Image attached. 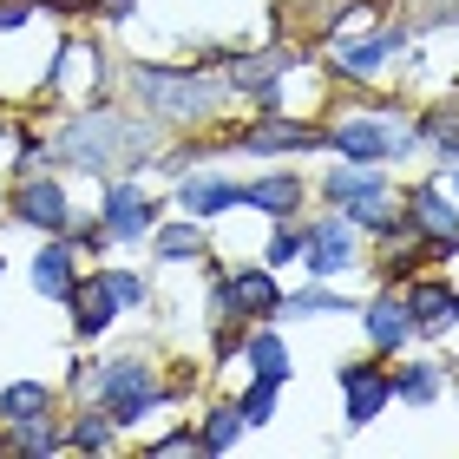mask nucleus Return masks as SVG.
Wrapping results in <instances>:
<instances>
[{
    "label": "nucleus",
    "mask_w": 459,
    "mask_h": 459,
    "mask_svg": "<svg viewBox=\"0 0 459 459\" xmlns=\"http://www.w3.org/2000/svg\"><path fill=\"white\" fill-rule=\"evenodd\" d=\"M132 99L164 125H211L230 106V79L217 73H171V66H132Z\"/></svg>",
    "instance_id": "obj_1"
},
{
    "label": "nucleus",
    "mask_w": 459,
    "mask_h": 459,
    "mask_svg": "<svg viewBox=\"0 0 459 459\" xmlns=\"http://www.w3.org/2000/svg\"><path fill=\"white\" fill-rule=\"evenodd\" d=\"M73 387H79V401H99L106 407V420L112 427H132L138 413H152L164 401H178V387H164L158 381V368L152 361H138V354H112L106 368H79L73 374Z\"/></svg>",
    "instance_id": "obj_2"
},
{
    "label": "nucleus",
    "mask_w": 459,
    "mask_h": 459,
    "mask_svg": "<svg viewBox=\"0 0 459 459\" xmlns=\"http://www.w3.org/2000/svg\"><path fill=\"white\" fill-rule=\"evenodd\" d=\"M59 158L79 164V171H99V178H106L118 158L144 164V158H158V152H152V132H144L138 118H125V112H112V106H92L86 118H73L66 132H59Z\"/></svg>",
    "instance_id": "obj_3"
},
{
    "label": "nucleus",
    "mask_w": 459,
    "mask_h": 459,
    "mask_svg": "<svg viewBox=\"0 0 459 459\" xmlns=\"http://www.w3.org/2000/svg\"><path fill=\"white\" fill-rule=\"evenodd\" d=\"M66 302H73V328L92 342V335H106L125 308H144V302H152V282L132 276V269H99V276L73 282Z\"/></svg>",
    "instance_id": "obj_4"
},
{
    "label": "nucleus",
    "mask_w": 459,
    "mask_h": 459,
    "mask_svg": "<svg viewBox=\"0 0 459 459\" xmlns=\"http://www.w3.org/2000/svg\"><path fill=\"white\" fill-rule=\"evenodd\" d=\"M328 152H342L348 164H381V158L420 152V138H413L407 125H394V118H348V125L328 132Z\"/></svg>",
    "instance_id": "obj_5"
},
{
    "label": "nucleus",
    "mask_w": 459,
    "mask_h": 459,
    "mask_svg": "<svg viewBox=\"0 0 459 459\" xmlns=\"http://www.w3.org/2000/svg\"><path fill=\"white\" fill-rule=\"evenodd\" d=\"M302 263H308V276H316V282H335V276H348V269L361 263L354 223H348V217H322L316 230H308V243H302Z\"/></svg>",
    "instance_id": "obj_6"
},
{
    "label": "nucleus",
    "mask_w": 459,
    "mask_h": 459,
    "mask_svg": "<svg viewBox=\"0 0 459 459\" xmlns=\"http://www.w3.org/2000/svg\"><path fill=\"white\" fill-rule=\"evenodd\" d=\"M99 223H106L112 243H138V237H152V230H158V204H152L144 184H112L106 204H99Z\"/></svg>",
    "instance_id": "obj_7"
},
{
    "label": "nucleus",
    "mask_w": 459,
    "mask_h": 459,
    "mask_svg": "<svg viewBox=\"0 0 459 459\" xmlns=\"http://www.w3.org/2000/svg\"><path fill=\"white\" fill-rule=\"evenodd\" d=\"M335 381H342V401H348V427H368L394 401V374L381 361H342Z\"/></svg>",
    "instance_id": "obj_8"
},
{
    "label": "nucleus",
    "mask_w": 459,
    "mask_h": 459,
    "mask_svg": "<svg viewBox=\"0 0 459 459\" xmlns=\"http://www.w3.org/2000/svg\"><path fill=\"white\" fill-rule=\"evenodd\" d=\"M13 217L27 223V230L66 237V230H73V204H66V191H59L53 178H20V191H13Z\"/></svg>",
    "instance_id": "obj_9"
},
{
    "label": "nucleus",
    "mask_w": 459,
    "mask_h": 459,
    "mask_svg": "<svg viewBox=\"0 0 459 459\" xmlns=\"http://www.w3.org/2000/svg\"><path fill=\"white\" fill-rule=\"evenodd\" d=\"M407 322H413V335H446V328L459 322V289L440 282V276H420V282H407Z\"/></svg>",
    "instance_id": "obj_10"
},
{
    "label": "nucleus",
    "mask_w": 459,
    "mask_h": 459,
    "mask_svg": "<svg viewBox=\"0 0 459 459\" xmlns=\"http://www.w3.org/2000/svg\"><path fill=\"white\" fill-rule=\"evenodd\" d=\"M237 144H243V152H322L328 132H316V125H296V118H276V112H263V125H243Z\"/></svg>",
    "instance_id": "obj_11"
},
{
    "label": "nucleus",
    "mask_w": 459,
    "mask_h": 459,
    "mask_svg": "<svg viewBox=\"0 0 459 459\" xmlns=\"http://www.w3.org/2000/svg\"><path fill=\"white\" fill-rule=\"evenodd\" d=\"M407 47V27H387V33H361V39H342L335 47V73L342 79H368V73H381L394 53Z\"/></svg>",
    "instance_id": "obj_12"
},
{
    "label": "nucleus",
    "mask_w": 459,
    "mask_h": 459,
    "mask_svg": "<svg viewBox=\"0 0 459 459\" xmlns=\"http://www.w3.org/2000/svg\"><path fill=\"white\" fill-rule=\"evenodd\" d=\"M73 282H79V249H73L66 237L39 243V249H33V296L66 302V296H73Z\"/></svg>",
    "instance_id": "obj_13"
},
{
    "label": "nucleus",
    "mask_w": 459,
    "mask_h": 459,
    "mask_svg": "<svg viewBox=\"0 0 459 459\" xmlns=\"http://www.w3.org/2000/svg\"><path fill=\"white\" fill-rule=\"evenodd\" d=\"M407 223L420 230V237H433V243L459 249V204H453V197H440L433 184H420V191L407 197Z\"/></svg>",
    "instance_id": "obj_14"
},
{
    "label": "nucleus",
    "mask_w": 459,
    "mask_h": 459,
    "mask_svg": "<svg viewBox=\"0 0 459 459\" xmlns=\"http://www.w3.org/2000/svg\"><path fill=\"white\" fill-rule=\"evenodd\" d=\"M361 322H368L374 354H401V348L413 342V322H407V302H401V296H374V302L361 308Z\"/></svg>",
    "instance_id": "obj_15"
},
{
    "label": "nucleus",
    "mask_w": 459,
    "mask_h": 459,
    "mask_svg": "<svg viewBox=\"0 0 459 459\" xmlns=\"http://www.w3.org/2000/svg\"><path fill=\"white\" fill-rule=\"evenodd\" d=\"M223 289H230V308H237V316H256V322L282 316V289H276L269 269H237Z\"/></svg>",
    "instance_id": "obj_16"
},
{
    "label": "nucleus",
    "mask_w": 459,
    "mask_h": 459,
    "mask_svg": "<svg viewBox=\"0 0 459 459\" xmlns=\"http://www.w3.org/2000/svg\"><path fill=\"white\" fill-rule=\"evenodd\" d=\"M178 204H184V217H223V211H237V204H243V184L197 171V178L178 184Z\"/></svg>",
    "instance_id": "obj_17"
},
{
    "label": "nucleus",
    "mask_w": 459,
    "mask_h": 459,
    "mask_svg": "<svg viewBox=\"0 0 459 459\" xmlns=\"http://www.w3.org/2000/svg\"><path fill=\"white\" fill-rule=\"evenodd\" d=\"M387 191V178L374 171V164H335L322 184V197L328 204H342V211H354V204H368V197H381Z\"/></svg>",
    "instance_id": "obj_18"
},
{
    "label": "nucleus",
    "mask_w": 459,
    "mask_h": 459,
    "mask_svg": "<svg viewBox=\"0 0 459 459\" xmlns=\"http://www.w3.org/2000/svg\"><path fill=\"white\" fill-rule=\"evenodd\" d=\"M243 204H256L263 217H296L302 178H296V171H269V178H256V184H243Z\"/></svg>",
    "instance_id": "obj_19"
},
{
    "label": "nucleus",
    "mask_w": 459,
    "mask_h": 459,
    "mask_svg": "<svg viewBox=\"0 0 459 459\" xmlns=\"http://www.w3.org/2000/svg\"><path fill=\"white\" fill-rule=\"evenodd\" d=\"M243 361H249V374H256V381H289V374H296V368H289V348H282V335H276V328H256V335H249L243 342Z\"/></svg>",
    "instance_id": "obj_20"
},
{
    "label": "nucleus",
    "mask_w": 459,
    "mask_h": 459,
    "mask_svg": "<svg viewBox=\"0 0 459 459\" xmlns=\"http://www.w3.org/2000/svg\"><path fill=\"white\" fill-rule=\"evenodd\" d=\"M152 256H158V263H197V256H204V230H197V217L152 230Z\"/></svg>",
    "instance_id": "obj_21"
},
{
    "label": "nucleus",
    "mask_w": 459,
    "mask_h": 459,
    "mask_svg": "<svg viewBox=\"0 0 459 459\" xmlns=\"http://www.w3.org/2000/svg\"><path fill=\"white\" fill-rule=\"evenodd\" d=\"M237 433H243V407H237V401H223V407L204 413L197 446H204V453H230V446H237Z\"/></svg>",
    "instance_id": "obj_22"
},
{
    "label": "nucleus",
    "mask_w": 459,
    "mask_h": 459,
    "mask_svg": "<svg viewBox=\"0 0 459 459\" xmlns=\"http://www.w3.org/2000/svg\"><path fill=\"white\" fill-rule=\"evenodd\" d=\"M433 394H440V361H413L394 374V401H413V407H427Z\"/></svg>",
    "instance_id": "obj_23"
},
{
    "label": "nucleus",
    "mask_w": 459,
    "mask_h": 459,
    "mask_svg": "<svg viewBox=\"0 0 459 459\" xmlns=\"http://www.w3.org/2000/svg\"><path fill=\"white\" fill-rule=\"evenodd\" d=\"M7 453H59V427L47 420V413H33V420H13Z\"/></svg>",
    "instance_id": "obj_24"
},
{
    "label": "nucleus",
    "mask_w": 459,
    "mask_h": 459,
    "mask_svg": "<svg viewBox=\"0 0 459 459\" xmlns=\"http://www.w3.org/2000/svg\"><path fill=\"white\" fill-rule=\"evenodd\" d=\"M47 401H53V394L47 387H39V381H13L7 394H0V420H33V413H47Z\"/></svg>",
    "instance_id": "obj_25"
},
{
    "label": "nucleus",
    "mask_w": 459,
    "mask_h": 459,
    "mask_svg": "<svg viewBox=\"0 0 459 459\" xmlns=\"http://www.w3.org/2000/svg\"><path fill=\"white\" fill-rule=\"evenodd\" d=\"M282 316H348V296H335V289H296V296H282Z\"/></svg>",
    "instance_id": "obj_26"
},
{
    "label": "nucleus",
    "mask_w": 459,
    "mask_h": 459,
    "mask_svg": "<svg viewBox=\"0 0 459 459\" xmlns=\"http://www.w3.org/2000/svg\"><path fill=\"white\" fill-rule=\"evenodd\" d=\"M59 446H73V453H99V446H112V420H106V413H79V420L59 433Z\"/></svg>",
    "instance_id": "obj_27"
},
{
    "label": "nucleus",
    "mask_w": 459,
    "mask_h": 459,
    "mask_svg": "<svg viewBox=\"0 0 459 459\" xmlns=\"http://www.w3.org/2000/svg\"><path fill=\"white\" fill-rule=\"evenodd\" d=\"M420 138H427V152H433V158L459 164V112H433V118L420 125Z\"/></svg>",
    "instance_id": "obj_28"
},
{
    "label": "nucleus",
    "mask_w": 459,
    "mask_h": 459,
    "mask_svg": "<svg viewBox=\"0 0 459 459\" xmlns=\"http://www.w3.org/2000/svg\"><path fill=\"white\" fill-rule=\"evenodd\" d=\"M302 243H308V230H289V217H276V237H269V269H282V263H296L302 256Z\"/></svg>",
    "instance_id": "obj_29"
},
{
    "label": "nucleus",
    "mask_w": 459,
    "mask_h": 459,
    "mask_svg": "<svg viewBox=\"0 0 459 459\" xmlns=\"http://www.w3.org/2000/svg\"><path fill=\"white\" fill-rule=\"evenodd\" d=\"M237 407H243V427H269V413H276V381H256Z\"/></svg>",
    "instance_id": "obj_30"
},
{
    "label": "nucleus",
    "mask_w": 459,
    "mask_h": 459,
    "mask_svg": "<svg viewBox=\"0 0 459 459\" xmlns=\"http://www.w3.org/2000/svg\"><path fill=\"white\" fill-rule=\"evenodd\" d=\"M152 453H204V446H197L191 427H178V433H164V440H152Z\"/></svg>",
    "instance_id": "obj_31"
},
{
    "label": "nucleus",
    "mask_w": 459,
    "mask_h": 459,
    "mask_svg": "<svg viewBox=\"0 0 459 459\" xmlns=\"http://www.w3.org/2000/svg\"><path fill=\"white\" fill-rule=\"evenodd\" d=\"M27 20H33V0H0V33L27 27Z\"/></svg>",
    "instance_id": "obj_32"
},
{
    "label": "nucleus",
    "mask_w": 459,
    "mask_h": 459,
    "mask_svg": "<svg viewBox=\"0 0 459 459\" xmlns=\"http://www.w3.org/2000/svg\"><path fill=\"white\" fill-rule=\"evenodd\" d=\"M39 164H47V144H39V138L27 132V138H20V178H33Z\"/></svg>",
    "instance_id": "obj_33"
},
{
    "label": "nucleus",
    "mask_w": 459,
    "mask_h": 459,
    "mask_svg": "<svg viewBox=\"0 0 459 459\" xmlns=\"http://www.w3.org/2000/svg\"><path fill=\"white\" fill-rule=\"evenodd\" d=\"M132 7H138V0H99V13H106V20H125Z\"/></svg>",
    "instance_id": "obj_34"
},
{
    "label": "nucleus",
    "mask_w": 459,
    "mask_h": 459,
    "mask_svg": "<svg viewBox=\"0 0 459 459\" xmlns=\"http://www.w3.org/2000/svg\"><path fill=\"white\" fill-rule=\"evenodd\" d=\"M0 204H7V191H0Z\"/></svg>",
    "instance_id": "obj_35"
},
{
    "label": "nucleus",
    "mask_w": 459,
    "mask_h": 459,
    "mask_svg": "<svg viewBox=\"0 0 459 459\" xmlns=\"http://www.w3.org/2000/svg\"><path fill=\"white\" fill-rule=\"evenodd\" d=\"M453 191H459V178H453Z\"/></svg>",
    "instance_id": "obj_36"
}]
</instances>
